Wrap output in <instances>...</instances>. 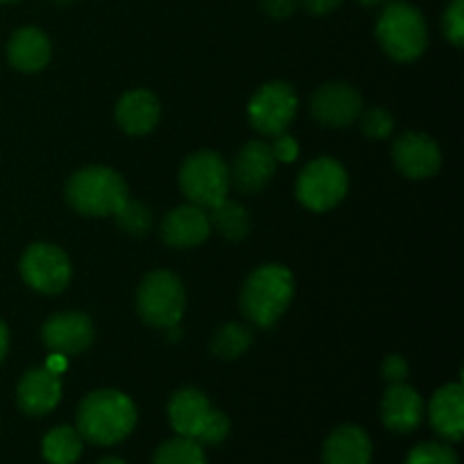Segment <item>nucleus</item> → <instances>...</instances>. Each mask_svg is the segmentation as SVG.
Masks as SVG:
<instances>
[{
  "mask_svg": "<svg viewBox=\"0 0 464 464\" xmlns=\"http://www.w3.org/2000/svg\"><path fill=\"white\" fill-rule=\"evenodd\" d=\"M134 426V401L118 390H95L77 408V433L98 447L122 442Z\"/></svg>",
  "mask_w": 464,
  "mask_h": 464,
  "instance_id": "f257e3e1",
  "label": "nucleus"
},
{
  "mask_svg": "<svg viewBox=\"0 0 464 464\" xmlns=\"http://www.w3.org/2000/svg\"><path fill=\"white\" fill-rule=\"evenodd\" d=\"M295 295V279L288 267L267 263L247 276L240 293V308L249 322L270 329L290 306Z\"/></svg>",
  "mask_w": 464,
  "mask_h": 464,
  "instance_id": "f03ea898",
  "label": "nucleus"
},
{
  "mask_svg": "<svg viewBox=\"0 0 464 464\" xmlns=\"http://www.w3.org/2000/svg\"><path fill=\"white\" fill-rule=\"evenodd\" d=\"M127 198L125 179L107 166L82 168L66 184V202L82 216H113Z\"/></svg>",
  "mask_w": 464,
  "mask_h": 464,
  "instance_id": "7ed1b4c3",
  "label": "nucleus"
},
{
  "mask_svg": "<svg viewBox=\"0 0 464 464\" xmlns=\"http://www.w3.org/2000/svg\"><path fill=\"white\" fill-rule=\"evenodd\" d=\"M376 39L385 54L397 62H412L420 57L429 45L426 21L417 7L411 3H390L376 21Z\"/></svg>",
  "mask_w": 464,
  "mask_h": 464,
  "instance_id": "20e7f679",
  "label": "nucleus"
},
{
  "mask_svg": "<svg viewBox=\"0 0 464 464\" xmlns=\"http://www.w3.org/2000/svg\"><path fill=\"white\" fill-rule=\"evenodd\" d=\"M136 308L145 324L157 326V329L179 326L186 311V293L179 276L168 270L150 272L139 285Z\"/></svg>",
  "mask_w": 464,
  "mask_h": 464,
  "instance_id": "39448f33",
  "label": "nucleus"
},
{
  "mask_svg": "<svg viewBox=\"0 0 464 464\" xmlns=\"http://www.w3.org/2000/svg\"><path fill=\"white\" fill-rule=\"evenodd\" d=\"M179 184L190 204L213 208L229 195V166L211 150L190 154L179 172Z\"/></svg>",
  "mask_w": 464,
  "mask_h": 464,
  "instance_id": "423d86ee",
  "label": "nucleus"
},
{
  "mask_svg": "<svg viewBox=\"0 0 464 464\" xmlns=\"http://www.w3.org/2000/svg\"><path fill=\"white\" fill-rule=\"evenodd\" d=\"M349 179L335 159L320 157L306 163L297 177V199L311 211H329L347 195Z\"/></svg>",
  "mask_w": 464,
  "mask_h": 464,
  "instance_id": "0eeeda50",
  "label": "nucleus"
},
{
  "mask_svg": "<svg viewBox=\"0 0 464 464\" xmlns=\"http://www.w3.org/2000/svg\"><path fill=\"white\" fill-rule=\"evenodd\" d=\"M249 122L266 136L285 134L290 122L297 116V93L285 82L263 84L247 104Z\"/></svg>",
  "mask_w": 464,
  "mask_h": 464,
  "instance_id": "6e6552de",
  "label": "nucleus"
},
{
  "mask_svg": "<svg viewBox=\"0 0 464 464\" xmlns=\"http://www.w3.org/2000/svg\"><path fill=\"white\" fill-rule=\"evenodd\" d=\"M21 275L30 288L44 295H57L68 285L72 275L71 261L57 245L34 243L21 258Z\"/></svg>",
  "mask_w": 464,
  "mask_h": 464,
  "instance_id": "1a4fd4ad",
  "label": "nucleus"
},
{
  "mask_svg": "<svg viewBox=\"0 0 464 464\" xmlns=\"http://www.w3.org/2000/svg\"><path fill=\"white\" fill-rule=\"evenodd\" d=\"M362 111V98L352 84L331 82L320 86L311 98V113L324 127H349Z\"/></svg>",
  "mask_w": 464,
  "mask_h": 464,
  "instance_id": "9d476101",
  "label": "nucleus"
},
{
  "mask_svg": "<svg viewBox=\"0 0 464 464\" xmlns=\"http://www.w3.org/2000/svg\"><path fill=\"white\" fill-rule=\"evenodd\" d=\"M276 157L266 140H249L236 157L229 170V181L245 195L261 193L276 170Z\"/></svg>",
  "mask_w": 464,
  "mask_h": 464,
  "instance_id": "9b49d317",
  "label": "nucleus"
},
{
  "mask_svg": "<svg viewBox=\"0 0 464 464\" xmlns=\"http://www.w3.org/2000/svg\"><path fill=\"white\" fill-rule=\"evenodd\" d=\"M392 159L397 170L408 179H429L442 166V152L430 136L408 131L392 145Z\"/></svg>",
  "mask_w": 464,
  "mask_h": 464,
  "instance_id": "f8f14e48",
  "label": "nucleus"
},
{
  "mask_svg": "<svg viewBox=\"0 0 464 464\" xmlns=\"http://www.w3.org/2000/svg\"><path fill=\"white\" fill-rule=\"evenodd\" d=\"M93 338V324L84 313H57V315L48 317L41 329V340L45 347L53 353H63V356L82 353L91 347Z\"/></svg>",
  "mask_w": 464,
  "mask_h": 464,
  "instance_id": "ddd939ff",
  "label": "nucleus"
},
{
  "mask_svg": "<svg viewBox=\"0 0 464 464\" xmlns=\"http://www.w3.org/2000/svg\"><path fill=\"white\" fill-rule=\"evenodd\" d=\"M59 399H62V379L48 367L27 370L18 381L16 401L25 415H48L50 411L57 408Z\"/></svg>",
  "mask_w": 464,
  "mask_h": 464,
  "instance_id": "4468645a",
  "label": "nucleus"
},
{
  "mask_svg": "<svg viewBox=\"0 0 464 464\" xmlns=\"http://www.w3.org/2000/svg\"><path fill=\"white\" fill-rule=\"evenodd\" d=\"M211 234L208 213L195 204H184L166 213L161 222V238L170 247H198Z\"/></svg>",
  "mask_w": 464,
  "mask_h": 464,
  "instance_id": "2eb2a0df",
  "label": "nucleus"
},
{
  "mask_svg": "<svg viewBox=\"0 0 464 464\" xmlns=\"http://www.w3.org/2000/svg\"><path fill=\"white\" fill-rule=\"evenodd\" d=\"M381 420L392 433H412L424 420L420 392L406 383H390L381 401Z\"/></svg>",
  "mask_w": 464,
  "mask_h": 464,
  "instance_id": "dca6fc26",
  "label": "nucleus"
},
{
  "mask_svg": "<svg viewBox=\"0 0 464 464\" xmlns=\"http://www.w3.org/2000/svg\"><path fill=\"white\" fill-rule=\"evenodd\" d=\"M430 424L440 438L449 442H460L464 435V388L460 383H449L440 388L430 399Z\"/></svg>",
  "mask_w": 464,
  "mask_h": 464,
  "instance_id": "f3484780",
  "label": "nucleus"
},
{
  "mask_svg": "<svg viewBox=\"0 0 464 464\" xmlns=\"http://www.w3.org/2000/svg\"><path fill=\"white\" fill-rule=\"evenodd\" d=\"M159 107L157 95L145 89L127 91L116 104V122L122 131L131 136H143L152 131L159 122Z\"/></svg>",
  "mask_w": 464,
  "mask_h": 464,
  "instance_id": "a211bd4d",
  "label": "nucleus"
},
{
  "mask_svg": "<svg viewBox=\"0 0 464 464\" xmlns=\"http://www.w3.org/2000/svg\"><path fill=\"white\" fill-rule=\"evenodd\" d=\"M208 412H211V403L195 388L179 390L177 394H172L170 403H168V420L179 438L198 440Z\"/></svg>",
  "mask_w": 464,
  "mask_h": 464,
  "instance_id": "6ab92c4d",
  "label": "nucleus"
},
{
  "mask_svg": "<svg viewBox=\"0 0 464 464\" xmlns=\"http://www.w3.org/2000/svg\"><path fill=\"white\" fill-rule=\"evenodd\" d=\"M50 41L39 27H21L12 34L7 44V59L16 71L21 72H39L41 68L48 66Z\"/></svg>",
  "mask_w": 464,
  "mask_h": 464,
  "instance_id": "aec40b11",
  "label": "nucleus"
},
{
  "mask_svg": "<svg viewBox=\"0 0 464 464\" xmlns=\"http://www.w3.org/2000/svg\"><path fill=\"white\" fill-rule=\"evenodd\" d=\"M370 435L358 426H340L326 438L322 464H370Z\"/></svg>",
  "mask_w": 464,
  "mask_h": 464,
  "instance_id": "412c9836",
  "label": "nucleus"
},
{
  "mask_svg": "<svg viewBox=\"0 0 464 464\" xmlns=\"http://www.w3.org/2000/svg\"><path fill=\"white\" fill-rule=\"evenodd\" d=\"M208 222L227 240H243L249 234L247 208L231 199H222L218 207L208 208Z\"/></svg>",
  "mask_w": 464,
  "mask_h": 464,
  "instance_id": "4be33fe9",
  "label": "nucleus"
},
{
  "mask_svg": "<svg viewBox=\"0 0 464 464\" xmlns=\"http://www.w3.org/2000/svg\"><path fill=\"white\" fill-rule=\"evenodd\" d=\"M41 453L50 464H75L82 456V435L71 426H57L44 438Z\"/></svg>",
  "mask_w": 464,
  "mask_h": 464,
  "instance_id": "5701e85b",
  "label": "nucleus"
},
{
  "mask_svg": "<svg viewBox=\"0 0 464 464\" xmlns=\"http://www.w3.org/2000/svg\"><path fill=\"white\" fill-rule=\"evenodd\" d=\"M252 344V331L238 322H227L213 334L211 352L222 361H236Z\"/></svg>",
  "mask_w": 464,
  "mask_h": 464,
  "instance_id": "b1692460",
  "label": "nucleus"
},
{
  "mask_svg": "<svg viewBox=\"0 0 464 464\" xmlns=\"http://www.w3.org/2000/svg\"><path fill=\"white\" fill-rule=\"evenodd\" d=\"M154 464H207V458L202 444L177 435L175 440H168L157 449Z\"/></svg>",
  "mask_w": 464,
  "mask_h": 464,
  "instance_id": "393cba45",
  "label": "nucleus"
},
{
  "mask_svg": "<svg viewBox=\"0 0 464 464\" xmlns=\"http://www.w3.org/2000/svg\"><path fill=\"white\" fill-rule=\"evenodd\" d=\"M116 218V225L118 229L125 231L127 236H145L150 229H152V211L145 207L143 202H134V199L127 198L125 204L113 213Z\"/></svg>",
  "mask_w": 464,
  "mask_h": 464,
  "instance_id": "a878e982",
  "label": "nucleus"
},
{
  "mask_svg": "<svg viewBox=\"0 0 464 464\" xmlns=\"http://www.w3.org/2000/svg\"><path fill=\"white\" fill-rule=\"evenodd\" d=\"M406 464H460L458 462V453L451 447L440 442H424L417 444L411 453H408Z\"/></svg>",
  "mask_w": 464,
  "mask_h": 464,
  "instance_id": "bb28decb",
  "label": "nucleus"
},
{
  "mask_svg": "<svg viewBox=\"0 0 464 464\" xmlns=\"http://www.w3.org/2000/svg\"><path fill=\"white\" fill-rule=\"evenodd\" d=\"M361 127H362V134L370 136V139L374 140H381V139H388V136L392 134L394 121L385 109L372 107L362 113Z\"/></svg>",
  "mask_w": 464,
  "mask_h": 464,
  "instance_id": "cd10ccee",
  "label": "nucleus"
},
{
  "mask_svg": "<svg viewBox=\"0 0 464 464\" xmlns=\"http://www.w3.org/2000/svg\"><path fill=\"white\" fill-rule=\"evenodd\" d=\"M229 417L225 415V412L216 411V408H211V412H208L207 421H204L202 430H199L198 440L195 442L198 444H211V447H216V444H220L222 440L229 435Z\"/></svg>",
  "mask_w": 464,
  "mask_h": 464,
  "instance_id": "c85d7f7f",
  "label": "nucleus"
},
{
  "mask_svg": "<svg viewBox=\"0 0 464 464\" xmlns=\"http://www.w3.org/2000/svg\"><path fill=\"white\" fill-rule=\"evenodd\" d=\"M444 36L451 41L456 48L464 44V0H451V5L444 12Z\"/></svg>",
  "mask_w": 464,
  "mask_h": 464,
  "instance_id": "c756f323",
  "label": "nucleus"
},
{
  "mask_svg": "<svg viewBox=\"0 0 464 464\" xmlns=\"http://www.w3.org/2000/svg\"><path fill=\"white\" fill-rule=\"evenodd\" d=\"M275 139H276L275 143H270V145H272V152H275L276 161L293 163L299 154L297 140L288 134H279V136H275Z\"/></svg>",
  "mask_w": 464,
  "mask_h": 464,
  "instance_id": "7c9ffc66",
  "label": "nucleus"
},
{
  "mask_svg": "<svg viewBox=\"0 0 464 464\" xmlns=\"http://www.w3.org/2000/svg\"><path fill=\"white\" fill-rule=\"evenodd\" d=\"M408 376V362L403 356H388L383 362V379L388 383H403Z\"/></svg>",
  "mask_w": 464,
  "mask_h": 464,
  "instance_id": "2f4dec72",
  "label": "nucleus"
},
{
  "mask_svg": "<svg viewBox=\"0 0 464 464\" xmlns=\"http://www.w3.org/2000/svg\"><path fill=\"white\" fill-rule=\"evenodd\" d=\"M261 7L272 18H288L297 12L299 0H261Z\"/></svg>",
  "mask_w": 464,
  "mask_h": 464,
  "instance_id": "473e14b6",
  "label": "nucleus"
},
{
  "mask_svg": "<svg viewBox=\"0 0 464 464\" xmlns=\"http://www.w3.org/2000/svg\"><path fill=\"white\" fill-rule=\"evenodd\" d=\"M302 3L311 14L324 16V14H331L334 9H338L343 5V0H302Z\"/></svg>",
  "mask_w": 464,
  "mask_h": 464,
  "instance_id": "72a5a7b5",
  "label": "nucleus"
},
{
  "mask_svg": "<svg viewBox=\"0 0 464 464\" xmlns=\"http://www.w3.org/2000/svg\"><path fill=\"white\" fill-rule=\"evenodd\" d=\"M45 367H48L50 372H54V374L62 376L63 372L68 370V361H66V356H63V353H50V358H48V362H45Z\"/></svg>",
  "mask_w": 464,
  "mask_h": 464,
  "instance_id": "f704fd0d",
  "label": "nucleus"
},
{
  "mask_svg": "<svg viewBox=\"0 0 464 464\" xmlns=\"http://www.w3.org/2000/svg\"><path fill=\"white\" fill-rule=\"evenodd\" d=\"M7 347H9V334H7V326L0 322V362H3L5 353H7Z\"/></svg>",
  "mask_w": 464,
  "mask_h": 464,
  "instance_id": "c9c22d12",
  "label": "nucleus"
},
{
  "mask_svg": "<svg viewBox=\"0 0 464 464\" xmlns=\"http://www.w3.org/2000/svg\"><path fill=\"white\" fill-rule=\"evenodd\" d=\"M98 464H127V462H125V460H121V458L109 456V458H102V460H100Z\"/></svg>",
  "mask_w": 464,
  "mask_h": 464,
  "instance_id": "e433bc0d",
  "label": "nucleus"
},
{
  "mask_svg": "<svg viewBox=\"0 0 464 464\" xmlns=\"http://www.w3.org/2000/svg\"><path fill=\"white\" fill-rule=\"evenodd\" d=\"M361 5H365V7H376V5L385 3V0H358Z\"/></svg>",
  "mask_w": 464,
  "mask_h": 464,
  "instance_id": "4c0bfd02",
  "label": "nucleus"
},
{
  "mask_svg": "<svg viewBox=\"0 0 464 464\" xmlns=\"http://www.w3.org/2000/svg\"><path fill=\"white\" fill-rule=\"evenodd\" d=\"M50 3H54V5H71V3H75V0H50Z\"/></svg>",
  "mask_w": 464,
  "mask_h": 464,
  "instance_id": "58836bf2",
  "label": "nucleus"
},
{
  "mask_svg": "<svg viewBox=\"0 0 464 464\" xmlns=\"http://www.w3.org/2000/svg\"><path fill=\"white\" fill-rule=\"evenodd\" d=\"M0 3H18V0H0Z\"/></svg>",
  "mask_w": 464,
  "mask_h": 464,
  "instance_id": "ea45409f",
  "label": "nucleus"
}]
</instances>
